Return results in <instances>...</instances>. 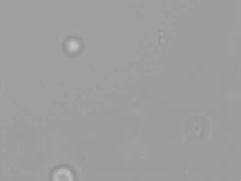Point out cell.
<instances>
[{
  "label": "cell",
  "instance_id": "obj_1",
  "mask_svg": "<svg viewBox=\"0 0 241 181\" xmlns=\"http://www.w3.org/2000/svg\"><path fill=\"white\" fill-rule=\"evenodd\" d=\"M53 179L55 180H70L72 179V173L67 168H59L53 174Z\"/></svg>",
  "mask_w": 241,
  "mask_h": 181
}]
</instances>
